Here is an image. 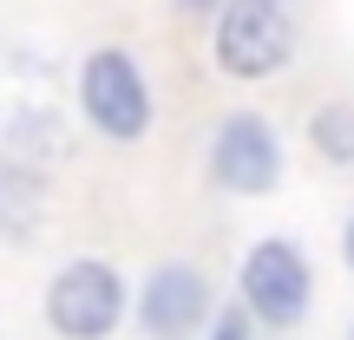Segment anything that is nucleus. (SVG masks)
Segmentation results:
<instances>
[{
	"label": "nucleus",
	"mask_w": 354,
	"mask_h": 340,
	"mask_svg": "<svg viewBox=\"0 0 354 340\" xmlns=\"http://www.w3.org/2000/svg\"><path fill=\"white\" fill-rule=\"evenodd\" d=\"M342 249H348V268H354V223H348V242H342Z\"/></svg>",
	"instance_id": "nucleus-10"
},
{
	"label": "nucleus",
	"mask_w": 354,
	"mask_h": 340,
	"mask_svg": "<svg viewBox=\"0 0 354 340\" xmlns=\"http://www.w3.org/2000/svg\"><path fill=\"white\" fill-rule=\"evenodd\" d=\"M216 340H250V321H243V314H223V328H216Z\"/></svg>",
	"instance_id": "nucleus-8"
},
{
	"label": "nucleus",
	"mask_w": 354,
	"mask_h": 340,
	"mask_svg": "<svg viewBox=\"0 0 354 340\" xmlns=\"http://www.w3.org/2000/svg\"><path fill=\"white\" fill-rule=\"evenodd\" d=\"M79 105H86V118L118 144L151 131V86H145L138 59L118 52V46H99L86 59V72H79Z\"/></svg>",
	"instance_id": "nucleus-3"
},
{
	"label": "nucleus",
	"mask_w": 354,
	"mask_h": 340,
	"mask_svg": "<svg viewBox=\"0 0 354 340\" xmlns=\"http://www.w3.org/2000/svg\"><path fill=\"white\" fill-rule=\"evenodd\" d=\"M348 340H354V334H348Z\"/></svg>",
	"instance_id": "nucleus-11"
},
{
	"label": "nucleus",
	"mask_w": 354,
	"mask_h": 340,
	"mask_svg": "<svg viewBox=\"0 0 354 340\" xmlns=\"http://www.w3.org/2000/svg\"><path fill=\"white\" fill-rule=\"evenodd\" d=\"M138 314H145V334H158V340H184V334L203 328V314H210V281H203L190 262H165L151 281H145Z\"/></svg>",
	"instance_id": "nucleus-6"
},
{
	"label": "nucleus",
	"mask_w": 354,
	"mask_h": 340,
	"mask_svg": "<svg viewBox=\"0 0 354 340\" xmlns=\"http://www.w3.org/2000/svg\"><path fill=\"white\" fill-rule=\"evenodd\" d=\"M118 314H125V281L99 255H79L46 281V328L59 340H105Z\"/></svg>",
	"instance_id": "nucleus-1"
},
{
	"label": "nucleus",
	"mask_w": 354,
	"mask_h": 340,
	"mask_svg": "<svg viewBox=\"0 0 354 340\" xmlns=\"http://www.w3.org/2000/svg\"><path fill=\"white\" fill-rule=\"evenodd\" d=\"M210 177L236 197H263L282 183V138L256 112H230L210 138Z\"/></svg>",
	"instance_id": "nucleus-5"
},
{
	"label": "nucleus",
	"mask_w": 354,
	"mask_h": 340,
	"mask_svg": "<svg viewBox=\"0 0 354 340\" xmlns=\"http://www.w3.org/2000/svg\"><path fill=\"white\" fill-rule=\"evenodd\" d=\"M243 308L263 328H295L308 314V262H302L295 242L269 236L243 255Z\"/></svg>",
	"instance_id": "nucleus-4"
},
{
	"label": "nucleus",
	"mask_w": 354,
	"mask_h": 340,
	"mask_svg": "<svg viewBox=\"0 0 354 340\" xmlns=\"http://www.w3.org/2000/svg\"><path fill=\"white\" fill-rule=\"evenodd\" d=\"M295 59V26L282 0H223L216 13V66L230 79H269Z\"/></svg>",
	"instance_id": "nucleus-2"
},
{
	"label": "nucleus",
	"mask_w": 354,
	"mask_h": 340,
	"mask_svg": "<svg viewBox=\"0 0 354 340\" xmlns=\"http://www.w3.org/2000/svg\"><path fill=\"white\" fill-rule=\"evenodd\" d=\"M308 138L328 164H354V105H322L308 118Z\"/></svg>",
	"instance_id": "nucleus-7"
},
{
	"label": "nucleus",
	"mask_w": 354,
	"mask_h": 340,
	"mask_svg": "<svg viewBox=\"0 0 354 340\" xmlns=\"http://www.w3.org/2000/svg\"><path fill=\"white\" fill-rule=\"evenodd\" d=\"M177 7H190V13H210V7H216V0H177Z\"/></svg>",
	"instance_id": "nucleus-9"
}]
</instances>
